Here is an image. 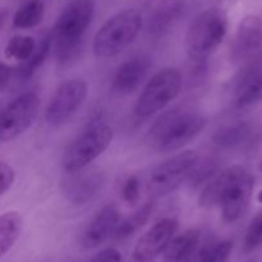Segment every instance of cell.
Returning a JSON list of instances; mask_svg holds the SVG:
<instances>
[{"instance_id": "12", "label": "cell", "mask_w": 262, "mask_h": 262, "mask_svg": "<svg viewBox=\"0 0 262 262\" xmlns=\"http://www.w3.org/2000/svg\"><path fill=\"white\" fill-rule=\"evenodd\" d=\"M105 184V174L99 168H84L74 173H67L61 181L63 196L74 206H83L91 202L101 192Z\"/></svg>"}, {"instance_id": "14", "label": "cell", "mask_w": 262, "mask_h": 262, "mask_svg": "<svg viewBox=\"0 0 262 262\" xmlns=\"http://www.w3.org/2000/svg\"><path fill=\"white\" fill-rule=\"evenodd\" d=\"M262 48V19L248 14L241 20L232 48V59L235 63H247L255 58Z\"/></svg>"}, {"instance_id": "27", "label": "cell", "mask_w": 262, "mask_h": 262, "mask_svg": "<svg viewBox=\"0 0 262 262\" xmlns=\"http://www.w3.org/2000/svg\"><path fill=\"white\" fill-rule=\"evenodd\" d=\"M262 246V211L252 219L243 239V252L251 253Z\"/></svg>"}, {"instance_id": "8", "label": "cell", "mask_w": 262, "mask_h": 262, "mask_svg": "<svg viewBox=\"0 0 262 262\" xmlns=\"http://www.w3.org/2000/svg\"><path fill=\"white\" fill-rule=\"evenodd\" d=\"M40 110V97L25 92L0 110V142H9L25 133L35 122Z\"/></svg>"}, {"instance_id": "23", "label": "cell", "mask_w": 262, "mask_h": 262, "mask_svg": "<svg viewBox=\"0 0 262 262\" xmlns=\"http://www.w3.org/2000/svg\"><path fill=\"white\" fill-rule=\"evenodd\" d=\"M152 202H146V204L142 205L137 211H135L132 215H129V216H127L125 219H123L122 222H119L118 227L115 228L113 238L118 241H122L135 234L136 232H138V230L147 223L151 214H152Z\"/></svg>"}, {"instance_id": "21", "label": "cell", "mask_w": 262, "mask_h": 262, "mask_svg": "<svg viewBox=\"0 0 262 262\" xmlns=\"http://www.w3.org/2000/svg\"><path fill=\"white\" fill-rule=\"evenodd\" d=\"M22 229L23 219L18 211H7L0 215V260L14 247Z\"/></svg>"}, {"instance_id": "18", "label": "cell", "mask_w": 262, "mask_h": 262, "mask_svg": "<svg viewBox=\"0 0 262 262\" xmlns=\"http://www.w3.org/2000/svg\"><path fill=\"white\" fill-rule=\"evenodd\" d=\"M258 132L255 125L246 120L220 128L212 136V142L225 150L248 148L256 142Z\"/></svg>"}, {"instance_id": "1", "label": "cell", "mask_w": 262, "mask_h": 262, "mask_svg": "<svg viewBox=\"0 0 262 262\" xmlns=\"http://www.w3.org/2000/svg\"><path fill=\"white\" fill-rule=\"evenodd\" d=\"M255 178L242 165L220 170L204 186L199 197L201 207L220 206L222 217L235 223L246 214L252 199Z\"/></svg>"}, {"instance_id": "32", "label": "cell", "mask_w": 262, "mask_h": 262, "mask_svg": "<svg viewBox=\"0 0 262 262\" xmlns=\"http://www.w3.org/2000/svg\"><path fill=\"white\" fill-rule=\"evenodd\" d=\"M257 201L260 202V204H262V189L258 192V194H257Z\"/></svg>"}, {"instance_id": "25", "label": "cell", "mask_w": 262, "mask_h": 262, "mask_svg": "<svg viewBox=\"0 0 262 262\" xmlns=\"http://www.w3.org/2000/svg\"><path fill=\"white\" fill-rule=\"evenodd\" d=\"M219 171V159H216L215 156H209V158H205L202 161H197L196 166L193 168V170H192L191 176L188 177L187 182H188L189 187L192 189H197L200 187L205 186Z\"/></svg>"}, {"instance_id": "9", "label": "cell", "mask_w": 262, "mask_h": 262, "mask_svg": "<svg viewBox=\"0 0 262 262\" xmlns=\"http://www.w3.org/2000/svg\"><path fill=\"white\" fill-rule=\"evenodd\" d=\"M95 14V0H71L54 25L53 41L83 42L84 33Z\"/></svg>"}, {"instance_id": "28", "label": "cell", "mask_w": 262, "mask_h": 262, "mask_svg": "<svg viewBox=\"0 0 262 262\" xmlns=\"http://www.w3.org/2000/svg\"><path fill=\"white\" fill-rule=\"evenodd\" d=\"M140 189L141 183L138 177L130 176L129 178L124 182L122 188V194L124 201L128 202L129 205H135L136 202L138 201V199H140Z\"/></svg>"}, {"instance_id": "10", "label": "cell", "mask_w": 262, "mask_h": 262, "mask_svg": "<svg viewBox=\"0 0 262 262\" xmlns=\"http://www.w3.org/2000/svg\"><path fill=\"white\" fill-rule=\"evenodd\" d=\"M230 102L235 109H245L262 99V53L245 63L229 83Z\"/></svg>"}, {"instance_id": "16", "label": "cell", "mask_w": 262, "mask_h": 262, "mask_svg": "<svg viewBox=\"0 0 262 262\" xmlns=\"http://www.w3.org/2000/svg\"><path fill=\"white\" fill-rule=\"evenodd\" d=\"M119 209L115 204L102 207L90 222L82 235L81 245L83 250H94L114 234L115 228L119 224Z\"/></svg>"}, {"instance_id": "2", "label": "cell", "mask_w": 262, "mask_h": 262, "mask_svg": "<svg viewBox=\"0 0 262 262\" xmlns=\"http://www.w3.org/2000/svg\"><path fill=\"white\" fill-rule=\"evenodd\" d=\"M228 15L223 8L210 7L193 18L186 33V53L193 66H206L228 33Z\"/></svg>"}, {"instance_id": "29", "label": "cell", "mask_w": 262, "mask_h": 262, "mask_svg": "<svg viewBox=\"0 0 262 262\" xmlns=\"http://www.w3.org/2000/svg\"><path fill=\"white\" fill-rule=\"evenodd\" d=\"M15 181V171L9 164L0 161V197L12 188Z\"/></svg>"}, {"instance_id": "5", "label": "cell", "mask_w": 262, "mask_h": 262, "mask_svg": "<svg viewBox=\"0 0 262 262\" xmlns=\"http://www.w3.org/2000/svg\"><path fill=\"white\" fill-rule=\"evenodd\" d=\"M113 141V129L106 123L92 122L87 125L66 150L61 165L66 173L89 168L90 164L104 154Z\"/></svg>"}, {"instance_id": "13", "label": "cell", "mask_w": 262, "mask_h": 262, "mask_svg": "<svg viewBox=\"0 0 262 262\" xmlns=\"http://www.w3.org/2000/svg\"><path fill=\"white\" fill-rule=\"evenodd\" d=\"M178 228L179 223L174 217H165L154 224L136 242L132 251V258L135 262H152L163 255Z\"/></svg>"}, {"instance_id": "6", "label": "cell", "mask_w": 262, "mask_h": 262, "mask_svg": "<svg viewBox=\"0 0 262 262\" xmlns=\"http://www.w3.org/2000/svg\"><path fill=\"white\" fill-rule=\"evenodd\" d=\"M182 74L176 68H164L151 77L138 96L135 115L138 119H148L165 109L179 95Z\"/></svg>"}, {"instance_id": "11", "label": "cell", "mask_w": 262, "mask_h": 262, "mask_svg": "<svg viewBox=\"0 0 262 262\" xmlns=\"http://www.w3.org/2000/svg\"><path fill=\"white\" fill-rule=\"evenodd\" d=\"M89 87L82 79H69L55 90L45 110V120L50 125L66 123L81 107Z\"/></svg>"}, {"instance_id": "19", "label": "cell", "mask_w": 262, "mask_h": 262, "mask_svg": "<svg viewBox=\"0 0 262 262\" xmlns=\"http://www.w3.org/2000/svg\"><path fill=\"white\" fill-rule=\"evenodd\" d=\"M201 242V232L199 229H189L173 239L163 252V262H189L196 255Z\"/></svg>"}, {"instance_id": "22", "label": "cell", "mask_w": 262, "mask_h": 262, "mask_svg": "<svg viewBox=\"0 0 262 262\" xmlns=\"http://www.w3.org/2000/svg\"><path fill=\"white\" fill-rule=\"evenodd\" d=\"M43 14L45 5L41 0H28L15 10L12 19L13 27L17 30H30L40 25Z\"/></svg>"}, {"instance_id": "7", "label": "cell", "mask_w": 262, "mask_h": 262, "mask_svg": "<svg viewBox=\"0 0 262 262\" xmlns=\"http://www.w3.org/2000/svg\"><path fill=\"white\" fill-rule=\"evenodd\" d=\"M200 156L196 151L186 150L166 159L151 170L146 182V192L151 199H159L176 191L187 182Z\"/></svg>"}, {"instance_id": "34", "label": "cell", "mask_w": 262, "mask_h": 262, "mask_svg": "<svg viewBox=\"0 0 262 262\" xmlns=\"http://www.w3.org/2000/svg\"><path fill=\"white\" fill-rule=\"evenodd\" d=\"M251 262H255V261H251Z\"/></svg>"}, {"instance_id": "17", "label": "cell", "mask_w": 262, "mask_h": 262, "mask_svg": "<svg viewBox=\"0 0 262 262\" xmlns=\"http://www.w3.org/2000/svg\"><path fill=\"white\" fill-rule=\"evenodd\" d=\"M187 9V0H160L147 23L148 35L161 37L179 20Z\"/></svg>"}, {"instance_id": "20", "label": "cell", "mask_w": 262, "mask_h": 262, "mask_svg": "<svg viewBox=\"0 0 262 262\" xmlns=\"http://www.w3.org/2000/svg\"><path fill=\"white\" fill-rule=\"evenodd\" d=\"M51 45H53L51 33H46V35H43L40 38L38 43H36V48L33 50L32 55L27 60L22 61L15 68H13V77H15L19 81L30 79L38 71V68L42 66L43 61L46 60L51 50Z\"/></svg>"}, {"instance_id": "30", "label": "cell", "mask_w": 262, "mask_h": 262, "mask_svg": "<svg viewBox=\"0 0 262 262\" xmlns=\"http://www.w3.org/2000/svg\"><path fill=\"white\" fill-rule=\"evenodd\" d=\"M89 262H122V253L117 248H105V250L100 251L96 256H94Z\"/></svg>"}, {"instance_id": "15", "label": "cell", "mask_w": 262, "mask_h": 262, "mask_svg": "<svg viewBox=\"0 0 262 262\" xmlns=\"http://www.w3.org/2000/svg\"><path fill=\"white\" fill-rule=\"evenodd\" d=\"M151 59L146 55H136L119 66L112 81L113 94L128 96L133 94L147 76Z\"/></svg>"}, {"instance_id": "3", "label": "cell", "mask_w": 262, "mask_h": 262, "mask_svg": "<svg viewBox=\"0 0 262 262\" xmlns=\"http://www.w3.org/2000/svg\"><path fill=\"white\" fill-rule=\"evenodd\" d=\"M206 124L207 119L200 113L174 107L154 123L150 141L160 152H173L193 141Z\"/></svg>"}, {"instance_id": "26", "label": "cell", "mask_w": 262, "mask_h": 262, "mask_svg": "<svg viewBox=\"0 0 262 262\" xmlns=\"http://www.w3.org/2000/svg\"><path fill=\"white\" fill-rule=\"evenodd\" d=\"M35 48L36 41L31 36H13L5 45V56L8 59H13V60L22 63L32 55Z\"/></svg>"}, {"instance_id": "31", "label": "cell", "mask_w": 262, "mask_h": 262, "mask_svg": "<svg viewBox=\"0 0 262 262\" xmlns=\"http://www.w3.org/2000/svg\"><path fill=\"white\" fill-rule=\"evenodd\" d=\"M13 78V68L5 61L0 60V94L9 87Z\"/></svg>"}, {"instance_id": "4", "label": "cell", "mask_w": 262, "mask_h": 262, "mask_svg": "<svg viewBox=\"0 0 262 262\" xmlns=\"http://www.w3.org/2000/svg\"><path fill=\"white\" fill-rule=\"evenodd\" d=\"M142 28V15L135 8L120 10L109 18L95 35L92 51L97 59L114 58L130 45Z\"/></svg>"}, {"instance_id": "33", "label": "cell", "mask_w": 262, "mask_h": 262, "mask_svg": "<svg viewBox=\"0 0 262 262\" xmlns=\"http://www.w3.org/2000/svg\"><path fill=\"white\" fill-rule=\"evenodd\" d=\"M258 170H260V173H261V176H262V161H261L260 166H258Z\"/></svg>"}, {"instance_id": "24", "label": "cell", "mask_w": 262, "mask_h": 262, "mask_svg": "<svg viewBox=\"0 0 262 262\" xmlns=\"http://www.w3.org/2000/svg\"><path fill=\"white\" fill-rule=\"evenodd\" d=\"M233 251V242L229 239L210 242L199 250L189 262H228Z\"/></svg>"}]
</instances>
